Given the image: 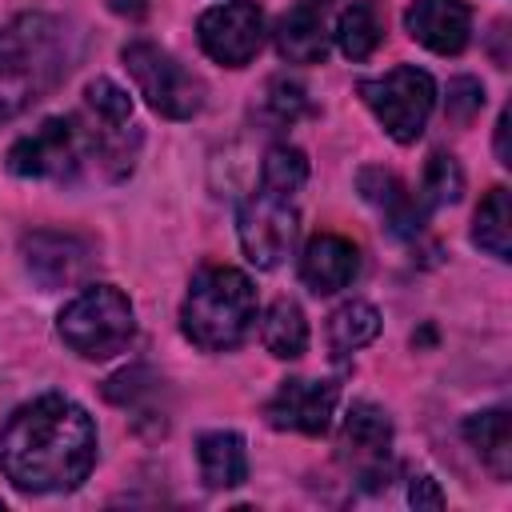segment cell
I'll return each instance as SVG.
<instances>
[{
	"label": "cell",
	"mask_w": 512,
	"mask_h": 512,
	"mask_svg": "<svg viewBox=\"0 0 512 512\" xmlns=\"http://www.w3.org/2000/svg\"><path fill=\"white\" fill-rule=\"evenodd\" d=\"M92 464L96 424L60 392L20 404L0 428V472L20 492H68L88 480Z\"/></svg>",
	"instance_id": "6da1fadb"
},
{
	"label": "cell",
	"mask_w": 512,
	"mask_h": 512,
	"mask_svg": "<svg viewBox=\"0 0 512 512\" xmlns=\"http://www.w3.org/2000/svg\"><path fill=\"white\" fill-rule=\"evenodd\" d=\"M72 68V32L44 12L0 24V120L44 100Z\"/></svg>",
	"instance_id": "7a4b0ae2"
},
{
	"label": "cell",
	"mask_w": 512,
	"mask_h": 512,
	"mask_svg": "<svg viewBox=\"0 0 512 512\" xmlns=\"http://www.w3.org/2000/svg\"><path fill=\"white\" fill-rule=\"evenodd\" d=\"M256 320V288L240 268L208 264L180 304V332L204 352H232Z\"/></svg>",
	"instance_id": "3957f363"
},
{
	"label": "cell",
	"mask_w": 512,
	"mask_h": 512,
	"mask_svg": "<svg viewBox=\"0 0 512 512\" xmlns=\"http://www.w3.org/2000/svg\"><path fill=\"white\" fill-rule=\"evenodd\" d=\"M60 340L84 356V360H108L116 352L128 348L132 332H136V316L132 304L120 288L112 284H92L80 296H72L56 320Z\"/></svg>",
	"instance_id": "277c9868"
},
{
	"label": "cell",
	"mask_w": 512,
	"mask_h": 512,
	"mask_svg": "<svg viewBox=\"0 0 512 512\" xmlns=\"http://www.w3.org/2000/svg\"><path fill=\"white\" fill-rule=\"evenodd\" d=\"M92 160L96 144L84 112L48 116L40 128H32L8 148V172L24 180H76L84 168H92Z\"/></svg>",
	"instance_id": "5b68a950"
},
{
	"label": "cell",
	"mask_w": 512,
	"mask_h": 512,
	"mask_svg": "<svg viewBox=\"0 0 512 512\" xmlns=\"http://www.w3.org/2000/svg\"><path fill=\"white\" fill-rule=\"evenodd\" d=\"M356 92L396 144H416L436 108V84L416 64H396L384 76L360 80Z\"/></svg>",
	"instance_id": "8992f818"
},
{
	"label": "cell",
	"mask_w": 512,
	"mask_h": 512,
	"mask_svg": "<svg viewBox=\"0 0 512 512\" xmlns=\"http://www.w3.org/2000/svg\"><path fill=\"white\" fill-rule=\"evenodd\" d=\"M124 68L136 80L140 96L168 120H192L204 108V84L160 44L132 40L124 48Z\"/></svg>",
	"instance_id": "52a82bcc"
},
{
	"label": "cell",
	"mask_w": 512,
	"mask_h": 512,
	"mask_svg": "<svg viewBox=\"0 0 512 512\" xmlns=\"http://www.w3.org/2000/svg\"><path fill=\"white\" fill-rule=\"evenodd\" d=\"M200 48L228 68H244L264 44V8L256 0H228L196 20Z\"/></svg>",
	"instance_id": "ba28073f"
},
{
	"label": "cell",
	"mask_w": 512,
	"mask_h": 512,
	"mask_svg": "<svg viewBox=\"0 0 512 512\" xmlns=\"http://www.w3.org/2000/svg\"><path fill=\"white\" fill-rule=\"evenodd\" d=\"M236 232H240V248L256 268H276L292 240H296V212L292 200H280L272 192H256L240 204L236 212Z\"/></svg>",
	"instance_id": "9c48e42d"
},
{
	"label": "cell",
	"mask_w": 512,
	"mask_h": 512,
	"mask_svg": "<svg viewBox=\"0 0 512 512\" xmlns=\"http://www.w3.org/2000/svg\"><path fill=\"white\" fill-rule=\"evenodd\" d=\"M20 256H24L28 276L44 292H56V288H72L76 280L88 276V268L96 260V248H92V240H84L76 232L36 228L20 240Z\"/></svg>",
	"instance_id": "30bf717a"
},
{
	"label": "cell",
	"mask_w": 512,
	"mask_h": 512,
	"mask_svg": "<svg viewBox=\"0 0 512 512\" xmlns=\"http://www.w3.org/2000/svg\"><path fill=\"white\" fill-rule=\"evenodd\" d=\"M336 400H340V384L332 380H284L264 404V420L280 432L320 436L332 424Z\"/></svg>",
	"instance_id": "8fae6325"
},
{
	"label": "cell",
	"mask_w": 512,
	"mask_h": 512,
	"mask_svg": "<svg viewBox=\"0 0 512 512\" xmlns=\"http://www.w3.org/2000/svg\"><path fill=\"white\" fill-rule=\"evenodd\" d=\"M388 448H392V420L380 404L356 400L340 424V456L372 484H388Z\"/></svg>",
	"instance_id": "7c38bea8"
},
{
	"label": "cell",
	"mask_w": 512,
	"mask_h": 512,
	"mask_svg": "<svg viewBox=\"0 0 512 512\" xmlns=\"http://www.w3.org/2000/svg\"><path fill=\"white\" fill-rule=\"evenodd\" d=\"M404 28L428 52L456 56L472 36V8L464 0H412L404 12Z\"/></svg>",
	"instance_id": "4fadbf2b"
},
{
	"label": "cell",
	"mask_w": 512,
	"mask_h": 512,
	"mask_svg": "<svg viewBox=\"0 0 512 512\" xmlns=\"http://www.w3.org/2000/svg\"><path fill=\"white\" fill-rule=\"evenodd\" d=\"M356 188H360V196L384 216V224H388V232H396V236H416L420 228H424V204L408 192V184L392 172V168H380V164H368V168H360L356 172Z\"/></svg>",
	"instance_id": "5bb4252c"
},
{
	"label": "cell",
	"mask_w": 512,
	"mask_h": 512,
	"mask_svg": "<svg viewBox=\"0 0 512 512\" xmlns=\"http://www.w3.org/2000/svg\"><path fill=\"white\" fill-rule=\"evenodd\" d=\"M356 272H360V248L336 232L312 236L300 256V280L320 296L348 288L356 280Z\"/></svg>",
	"instance_id": "9a60e30c"
},
{
	"label": "cell",
	"mask_w": 512,
	"mask_h": 512,
	"mask_svg": "<svg viewBox=\"0 0 512 512\" xmlns=\"http://www.w3.org/2000/svg\"><path fill=\"white\" fill-rule=\"evenodd\" d=\"M336 0H296L276 24V48L292 64H320L328 52L324 16Z\"/></svg>",
	"instance_id": "2e32d148"
},
{
	"label": "cell",
	"mask_w": 512,
	"mask_h": 512,
	"mask_svg": "<svg viewBox=\"0 0 512 512\" xmlns=\"http://www.w3.org/2000/svg\"><path fill=\"white\" fill-rule=\"evenodd\" d=\"M196 460H200V480L208 488H236L248 480V452L240 432H204L196 440Z\"/></svg>",
	"instance_id": "e0dca14e"
},
{
	"label": "cell",
	"mask_w": 512,
	"mask_h": 512,
	"mask_svg": "<svg viewBox=\"0 0 512 512\" xmlns=\"http://www.w3.org/2000/svg\"><path fill=\"white\" fill-rule=\"evenodd\" d=\"M464 440L476 448V456L484 460V468L496 480L512 476V424L504 408H488L464 420Z\"/></svg>",
	"instance_id": "ac0fdd59"
},
{
	"label": "cell",
	"mask_w": 512,
	"mask_h": 512,
	"mask_svg": "<svg viewBox=\"0 0 512 512\" xmlns=\"http://www.w3.org/2000/svg\"><path fill=\"white\" fill-rule=\"evenodd\" d=\"M336 48L348 60H368L384 40V12L380 0H352L336 20Z\"/></svg>",
	"instance_id": "d6986e66"
},
{
	"label": "cell",
	"mask_w": 512,
	"mask_h": 512,
	"mask_svg": "<svg viewBox=\"0 0 512 512\" xmlns=\"http://www.w3.org/2000/svg\"><path fill=\"white\" fill-rule=\"evenodd\" d=\"M260 340H264V348H268L276 360H296V356H304V348H308V320H304L300 304L288 300V296H280V300L264 312V320H260Z\"/></svg>",
	"instance_id": "ffe728a7"
},
{
	"label": "cell",
	"mask_w": 512,
	"mask_h": 512,
	"mask_svg": "<svg viewBox=\"0 0 512 512\" xmlns=\"http://www.w3.org/2000/svg\"><path fill=\"white\" fill-rule=\"evenodd\" d=\"M380 336V312L368 300H348L328 316V348L336 360L360 352Z\"/></svg>",
	"instance_id": "44dd1931"
},
{
	"label": "cell",
	"mask_w": 512,
	"mask_h": 512,
	"mask_svg": "<svg viewBox=\"0 0 512 512\" xmlns=\"http://www.w3.org/2000/svg\"><path fill=\"white\" fill-rule=\"evenodd\" d=\"M472 240H476V248H484L496 260L512 256V200H508V188H492L480 200L476 220H472Z\"/></svg>",
	"instance_id": "7402d4cb"
},
{
	"label": "cell",
	"mask_w": 512,
	"mask_h": 512,
	"mask_svg": "<svg viewBox=\"0 0 512 512\" xmlns=\"http://www.w3.org/2000/svg\"><path fill=\"white\" fill-rule=\"evenodd\" d=\"M308 180V156L292 144H272L264 152V164H260V188L280 196V200H292Z\"/></svg>",
	"instance_id": "603a6c76"
},
{
	"label": "cell",
	"mask_w": 512,
	"mask_h": 512,
	"mask_svg": "<svg viewBox=\"0 0 512 512\" xmlns=\"http://www.w3.org/2000/svg\"><path fill=\"white\" fill-rule=\"evenodd\" d=\"M460 192H464V168L456 164V156L452 152H432L428 164H424L420 192H416V200L424 204V212L444 208V204H456Z\"/></svg>",
	"instance_id": "cb8c5ba5"
},
{
	"label": "cell",
	"mask_w": 512,
	"mask_h": 512,
	"mask_svg": "<svg viewBox=\"0 0 512 512\" xmlns=\"http://www.w3.org/2000/svg\"><path fill=\"white\" fill-rule=\"evenodd\" d=\"M84 108L100 120H112V124H124L132 120V100L120 84H112L108 76H96L88 88H84Z\"/></svg>",
	"instance_id": "d4e9b609"
},
{
	"label": "cell",
	"mask_w": 512,
	"mask_h": 512,
	"mask_svg": "<svg viewBox=\"0 0 512 512\" xmlns=\"http://www.w3.org/2000/svg\"><path fill=\"white\" fill-rule=\"evenodd\" d=\"M264 108L272 112V120L280 124H292L296 116L308 112V92L300 80H288V76H276L268 80V96H264Z\"/></svg>",
	"instance_id": "484cf974"
},
{
	"label": "cell",
	"mask_w": 512,
	"mask_h": 512,
	"mask_svg": "<svg viewBox=\"0 0 512 512\" xmlns=\"http://www.w3.org/2000/svg\"><path fill=\"white\" fill-rule=\"evenodd\" d=\"M480 108H484V84H480V80H472V76H456V80H448L444 112H448L452 124H472Z\"/></svg>",
	"instance_id": "4316f807"
},
{
	"label": "cell",
	"mask_w": 512,
	"mask_h": 512,
	"mask_svg": "<svg viewBox=\"0 0 512 512\" xmlns=\"http://www.w3.org/2000/svg\"><path fill=\"white\" fill-rule=\"evenodd\" d=\"M408 504L420 512V508H428V512H436V508H444V492L436 488V480L432 476H416L412 480V488H408Z\"/></svg>",
	"instance_id": "83f0119b"
},
{
	"label": "cell",
	"mask_w": 512,
	"mask_h": 512,
	"mask_svg": "<svg viewBox=\"0 0 512 512\" xmlns=\"http://www.w3.org/2000/svg\"><path fill=\"white\" fill-rule=\"evenodd\" d=\"M508 132H512V112L504 108L500 120H496V156H500V164H512V140H508Z\"/></svg>",
	"instance_id": "f1b7e54d"
},
{
	"label": "cell",
	"mask_w": 512,
	"mask_h": 512,
	"mask_svg": "<svg viewBox=\"0 0 512 512\" xmlns=\"http://www.w3.org/2000/svg\"><path fill=\"white\" fill-rule=\"evenodd\" d=\"M108 8H112V12H120V16L140 20V16L148 12V0H108Z\"/></svg>",
	"instance_id": "f546056e"
},
{
	"label": "cell",
	"mask_w": 512,
	"mask_h": 512,
	"mask_svg": "<svg viewBox=\"0 0 512 512\" xmlns=\"http://www.w3.org/2000/svg\"><path fill=\"white\" fill-rule=\"evenodd\" d=\"M0 508H4V500H0Z\"/></svg>",
	"instance_id": "4dcf8cb0"
}]
</instances>
